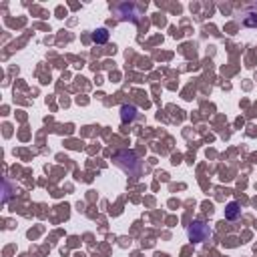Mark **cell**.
Returning a JSON list of instances; mask_svg holds the SVG:
<instances>
[{
    "label": "cell",
    "mask_w": 257,
    "mask_h": 257,
    "mask_svg": "<svg viewBox=\"0 0 257 257\" xmlns=\"http://www.w3.org/2000/svg\"><path fill=\"white\" fill-rule=\"evenodd\" d=\"M209 235H211V229H209L205 223H201V221H195V223L189 227V237H191L193 241H197V243L205 241Z\"/></svg>",
    "instance_id": "6da1fadb"
},
{
    "label": "cell",
    "mask_w": 257,
    "mask_h": 257,
    "mask_svg": "<svg viewBox=\"0 0 257 257\" xmlns=\"http://www.w3.org/2000/svg\"><path fill=\"white\" fill-rule=\"evenodd\" d=\"M239 215H241L239 205H237V203H229L227 209H225V217H227V219H237Z\"/></svg>",
    "instance_id": "7a4b0ae2"
},
{
    "label": "cell",
    "mask_w": 257,
    "mask_h": 257,
    "mask_svg": "<svg viewBox=\"0 0 257 257\" xmlns=\"http://www.w3.org/2000/svg\"><path fill=\"white\" fill-rule=\"evenodd\" d=\"M92 40H94V42H98V44L106 42V40H108V32H106V28H98V30L92 34Z\"/></svg>",
    "instance_id": "3957f363"
},
{
    "label": "cell",
    "mask_w": 257,
    "mask_h": 257,
    "mask_svg": "<svg viewBox=\"0 0 257 257\" xmlns=\"http://www.w3.org/2000/svg\"><path fill=\"white\" fill-rule=\"evenodd\" d=\"M137 116V108L135 106H122V120H133Z\"/></svg>",
    "instance_id": "277c9868"
}]
</instances>
